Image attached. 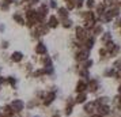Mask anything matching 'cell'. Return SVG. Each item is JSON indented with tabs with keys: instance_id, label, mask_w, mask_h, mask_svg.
Here are the masks:
<instances>
[{
	"instance_id": "cell-4",
	"label": "cell",
	"mask_w": 121,
	"mask_h": 117,
	"mask_svg": "<svg viewBox=\"0 0 121 117\" xmlns=\"http://www.w3.org/2000/svg\"><path fill=\"white\" fill-rule=\"evenodd\" d=\"M78 91H83V90H84V84L82 83V82H80V83H78Z\"/></svg>"
},
{
	"instance_id": "cell-6",
	"label": "cell",
	"mask_w": 121,
	"mask_h": 117,
	"mask_svg": "<svg viewBox=\"0 0 121 117\" xmlns=\"http://www.w3.org/2000/svg\"><path fill=\"white\" fill-rule=\"evenodd\" d=\"M94 117H102V116H94Z\"/></svg>"
},
{
	"instance_id": "cell-3",
	"label": "cell",
	"mask_w": 121,
	"mask_h": 117,
	"mask_svg": "<svg viewBox=\"0 0 121 117\" xmlns=\"http://www.w3.org/2000/svg\"><path fill=\"white\" fill-rule=\"evenodd\" d=\"M84 100H86V95H84V94L78 95V98H76V101H78V102H84Z\"/></svg>"
},
{
	"instance_id": "cell-2",
	"label": "cell",
	"mask_w": 121,
	"mask_h": 117,
	"mask_svg": "<svg viewBox=\"0 0 121 117\" xmlns=\"http://www.w3.org/2000/svg\"><path fill=\"white\" fill-rule=\"evenodd\" d=\"M21 59H22V55L21 53H14L12 55V60H15V61H19Z\"/></svg>"
},
{
	"instance_id": "cell-5",
	"label": "cell",
	"mask_w": 121,
	"mask_h": 117,
	"mask_svg": "<svg viewBox=\"0 0 121 117\" xmlns=\"http://www.w3.org/2000/svg\"><path fill=\"white\" fill-rule=\"evenodd\" d=\"M37 52H38V53H42V52H45V48L42 46V44H39V46L37 48Z\"/></svg>"
},
{
	"instance_id": "cell-7",
	"label": "cell",
	"mask_w": 121,
	"mask_h": 117,
	"mask_svg": "<svg viewBox=\"0 0 121 117\" xmlns=\"http://www.w3.org/2000/svg\"><path fill=\"white\" fill-rule=\"evenodd\" d=\"M120 93H121V87H120Z\"/></svg>"
},
{
	"instance_id": "cell-1",
	"label": "cell",
	"mask_w": 121,
	"mask_h": 117,
	"mask_svg": "<svg viewBox=\"0 0 121 117\" xmlns=\"http://www.w3.org/2000/svg\"><path fill=\"white\" fill-rule=\"evenodd\" d=\"M22 106H23V104H22V101H19V100H17V101H14L12 102V109L14 110H21L22 109Z\"/></svg>"
}]
</instances>
